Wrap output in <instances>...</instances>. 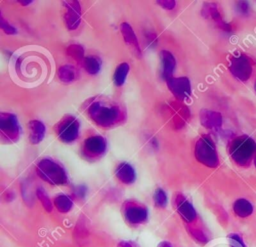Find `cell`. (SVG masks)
Listing matches in <instances>:
<instances>
[{"label":"cell","instance_id":"cell-12","mask_svg":"<svg viewBox=\"0 0 256 247\" xmlns=\"http://www.w3.org/2000/svg\"><path fill=\"white\" fill-rule=\"evenodd\" d=\"M166 83L168 89L178 101L183 102L190 98L192 87L187 77H173L166 81Z\"/></svg>","mask_w":256,"mask_h":247},{"label":"cell","instance_id":"cell-23","mask_svg":"<svg viewBox=\"0 0 256 247\" xmlns=\"http://www.w3.org/2000/svg\"><path fill=\"white\" fill-rule=\"evenodd\" d=\"M81 64H82L84 70L88 74L96 75L99 73V71L101 69L102 61L96 55H88V56H85V58Z\"/></svg>","mask_w":256,"mask_h":247},{"label":"cell","instance_id":"cell-17","mask_svg":"<svg viewBox=\"0 0 256 247\" xmlns=\"http://www.w3.org/2000/svg\"><path fill=\"white\" fill-rule=\"evenodd\" d=\"M120 31L125 43L132 49V51L139 57L142 56V50L138 41V38L132 28V26L127 23L123 22L120 24Z\"/></svg>","mask_w":256,"mask_h":247},{"label":"cell","instance_id":"cell-13","mask_svg":"<svg viewBox=\"0 0 256 247\" xmlns=\"http://www.w3.org/2000/svg\"><path fill=\"white\" fill-rule=\"evenodd\" d=\"M174 205L178 214L186 223H192L197 219V212L194 206L183 194L178 193L175 195Z\"/></svg>","mask_w":256,"mask_h":247},{"label":"cell","instance_id":"cell-19","mask_svg":"<svg viewBox=\"0 0 256 247\" xmlns=\"http://www.w3.org/2000/svg\"><path fill=\"white\" fill-rule=\"evenodd\" d=\"M115 175L120 182L126 185H130L136 180L135 169L127 162H122L116 167Z\"/></svg>","mask_w":256,"mask_h":247},{"label":"cell","instance_id":"cell-3","mask_svg":"<svg viewBox=\"0 0 256 247\" xmlns=\"http://www.w3.org/2000/svg\"><path fill=\"white\" fill-rule=\"evenodd\" d=\"M229 154L239 166L246 167L250 164L256 152V142L248 135L235 137L229 144Z\"/></svg>","mask_w":256,"mask_h":247},{"label":"cell","instance_id":"cell-29","mask_svg":"<svg viewBox=\"0 0 256 247\" xmlns=\"http://www.w3.org/2000/svg\"><path fill=\"white\" fill-rule=\"evenodd\" d=\"M153 199H154V203L157 207L159 208H165L167 205V195L166 192L162 189V188H157L156 191L154 192L153 195Z\"/></svg>","mask_w":256,"mask_h":247},{"label":"cell","instance_id":"cell-7","mask_svg":"<svg viewBox=\"0 0 256 247\" xmlns=\"http://www.w3.org/2000/svg\"><path fill=\"white\" fill-rule=\"evenodd\" d=\"M21 128L17 117L8 112L0 114V133L2 139L9 143L16 142L19 139Z\"/></svg>","mask_w":256,"mask_h":247},{"label":"cell","instance_id":"cell-8","mask_svg":"<svg viewBox=\"0 0 256 247\" xmlns=\"http://www.w3.org/2000/svg\"><path fill=\"white\" fill-rule=\"evenodd\" d=\"M107 149V141L101 135L87 137L82 146V154L89 160H95L103 156Z\"/></svg>","mask_w":256,"mask_h":247},{"label":"cell","instance_id":"cell-5","mask_svg":"<svg viewBox=\"0 0 256 247\" xmlns=\"http://www.w3.org/2000/svg\"><path fill=\"white\" fill-rule=\"evenodd\" d=\"M194 155L198 162L209 168H215L219 165L216 146L210 135L204 134L199 137L195 144Z\"/></svg>","mask_w":256,"mask_h":247},{"label":"cell","instance_id":"cell-38","mask_svg":"<svg viewBox=\"0 0 256 247\" xmlns=\"http://www.w3.org/2000/svg\"><path fill=\"white\" fill-rule=\"evenodd\" d=\"M158 247H172V245L168 241H162L158 244Z\"/></svg>","mask_w":256,"mask_h":247},{"label":"cell","instance_id":"cell-41","mask_svg":"<svg viewBox=\"0 0 256 247\" xmlns=\"http://www.w3.org/2000/svg\"><path fill=\"white\" fill-rule=\"evenodd\" d=\"M255 91H256V82H255Z\"/></svg>","mask_w":256,"mask_h":247},{"label":"cell","instance_id":"cell-22","mask_svg":"<svg viewBox=\"0 0 256 247\" xmlns=\"http://www.w3.org/2000/svg\"><path fill=\"white\" fill-rule=\"evenodd\" d=\"M253 205L250 201L244 198L237 199L233 204L234 213L240 218H246L253 213Z\"/></svg>","mask_w":256,"mask_h":247},{"label":"cell","instance_id":"cell-28","mask_svg":"<svg viewBox=\"0 0 256 247\" xmlns=\"http://www.w3.org/2000/svg\"><path fill=\"white\" fill-rule=\"evenodd\" d=\"M74 234H75V238L79 241V243H83L84 240H86L89 235V231L86 226V223L83 221H79L78 224L76 225Z\"/></svg>","mask_w":256,"mask_h":247},{"label":"cell","instance_id":"cell-14","mask_svg":"<svg viewBox=\"0 0 256 247\" xmlns=\"http://www.w3.org/2000/svg\"><path fill=\"white\" fill-rule=\"evenodd\" d=\"M66 8L64 20L70 30H75L81 23V5L78 1H65L63 3Z\"/></svg>","mask_w":256,"mask_h":247},{"label":"cell","instance_id":"cell-21","mask_svg":"<svg viewBox=\"0 0 256 247\" xmlns=\"http://www.w3.org/2000/svg\"><path fill=\"white\" fill-rule=\"evenodd\" d=\"M78 75H79V73H78L77 68L70 64L62 65L57 70V76H58L59 80L65 84L74 82L78 78Z\"/></svg>","mask_w":256,"mask_h":247},{"label":"cell","instance_id":"cell-39","mask_svg":"<svg viewBox=\"0 0 256 247\" xmlns=\"http://www.w3.org/2000/svg\"><path fill=\"white\" fill-rule=\"evenodd\" d=\"M22 5H28V4H31L33 1H31V0H29V1H19Z\"/></svg>","mask_w":256,"mask_h":247},{"label":"cell","instance_id":"cell-10","mask_svg":"<svg viewBox=\"0 0 256 247\" xmlns=\"http://www.w3.org/2000/svg\"><path fill=\"white\" fill-rule=\"evenodd\" d=\"M167 115L175 129H181L185 126L190 116V111L185 104L180 101L167 104Z\"/></svg>","mask_w":256,"mask_h":247},{"label":"cell","instance_id":"cell-16","mask_svg":"<svg viewBox=\"0 0 256 247\" xmlns=\"http://www.w3.org/2000/svg\"><path fill=\"white\" fill-rule=\"evenodd\" d=\"M200 123L209 130L218 131L222 127L223 118L221 113L209 109H202L199 113Z\"/></svg>","mask_w":256,"mask_h":247},{"label":"cell","instance_id":"cell-25","mask_svg":"<svg viewBox=\"0 0 256 247\" xmlns=\"http://www.w3.org/2000/svg\"><path fill=\"white\" fill-rule=\"evenodd\" d=\"M129 70H130V65L126 62L120 63L116 67L115 72H114V77H113L115 85L122 86L125 83L126 78L128 76V73H129Z\"/></svg>","mask_w":256,"mask_h":247},{"label":"cell","instance_id":"cell-36","mask_svg":"<svg viewBox=\"0 0 256 247\" xmlns=\"http://www.w3.org/2000/svg\"><path fill=\"white\" fill-rule=\"evenodd\" d=\"M237 9L239 13H241L242 15H246L249 12L248 3L246 1H239L237 3Z\"/></svg>","mask_w":256,"mask_h":247},{"label":"cell","instance_id":"cell-33","mask_svg":"<svg viewBox=\"0 0 256 247\" xmlns=\"http://www.w3.org/2000/svg\"><path fill=\"white\" fill-rule=\"evenodd\" d=\"M157 4L166 10H172L176 7V1L173 0H161L157 1Z\"/></svg>","mask_w":256,"mask_h":247},{"label":"cell","instance_id":"cell-32","mask_svg":"<svg viewBox=\"0 0 256 247\" xmlns=\"http://www.w3.org/2000/svg\"><path fill=\"white\" fill-rule=\"evenodd\" d=\"M0 27L7 35H13L17 32L16 28L13 25H11L2 15L0 16Z\"/></svg>","mask_w":256,"mask_h":247},{"label":"cell","instance_id":"cell-4","mask_svg":"<svg viewBox=\"0 0 256 247\" xmlns=\"http://www.w3.org/2000/svg\"><path fill=\"white\" fill-rule=\"evenodd\" d=\"M37 175L51 185H64L68 181L64 167L51 158H43L36 165Z\"/></svg>","mask_w":256,"mask_h":247},{"label":"cell","instance_id":"cell-9","mask_svg":"<svg viewBox=\"0 0 256 247\" xmlns=\"http://www.w3.org/2000/svg\"><path fill=\"white\" fill-rule=\"evenodd\" d=\"M229 70L236 79L246 82L252 74V64L246 55L240 54L230 58Z\"/></svg>","mask_w":256,"mask_h":247},{"label":"cell","instance_id":"cell-2","mask_svg":"<svg viewBox=\"0 0 256 247\" xmlns=\"http://www.w3.org/2000/svg\"><path fill=\"white\" fill-rule=\"evenodd\" d=\"M13 74L21 81L35 82L46 74L45 60L37 53L28 51L17 54L12 64Z\"/></svg>","mask_w":256,"mask_h":247},{"label":"cell","instance_id":"cell-6","mask_svg":"<svg viewBox=\"0 0 256 247\" xmlns=\"http://www.w3.org/2000/svg\"><path fill=\"white\" fill-rule=\"evenodd\" d=\"M55 132L61 141L65 143L73 142L79 136L80 122L75 116L66 115L56 125Z\"/></svg>","mask_w":256,"mask_h":247},{"label":"cell","instance_id":"cell-18","mask_svg":"<svg viewBox=\"0 0 256 247\" xmlns=\"http://www.w3.org/2000/svg\"><path fill=\"white\" fill-rule=\"evenodd\" d=\"M161 64H162V71L161 75L165 81L173 78V73L176 68V60L173 54L168 50L161 51Z\"/></svg>","mask_w":256,"mask_h":247},{"label":"cell","instance_id":"cell-31","mask_svg":"<svg viewBox=\"0 0 256 247\" xmlns=\"http://www.w3.org/2000/svg\"><path fill=\"white\" fill-rule=\"evenodd\" d=\"M228 241L231 247H246L242 237L237 233H231L228 235Z\"/></svg>","mask_w":256,"mask_h":247},{"label":"cell","instance_id":"cell-11","mask_svg":"<svg viewBox=\"0 0 256 247\" xmlns=\"http://www.w3.org/2000/svg\"><path fill=\"white\" fill-rule=\"evenodd\" d=\"M123 213L126 221L132 225L142 224L148 218L147 208L136 201H126L123 206Z\"/></svg>","mask_w":256,"mask_h":247},{"label":"cell","instance_id":"cell-15","mask_svg":"<svg viewBox=\"0 0 256 247\" xmlns=\"http://www.w3.org/2000/svg\"><path fill=\"white\" fill-rule=\"evenodd\" d=\"M202 16L204 18L212 19L217 27L225 32H230L232 29L231 25L223 20L218 5L215 3H206L202 8Z\"/></svg>","mask_w":256,"mask_h":247},{"label":"cell","instance_id":"cell-20","mask_svg":"<svg viewBox=\"0 0 256 247\" xmlns=\"http://www.w3.org/2000/svg\"><path fill=\"white\" fill-rule=\"evenodd\" d=\"M29 141L32 144H39L45 137L46 127L40 120H31L28 123Z\"/></svg>","mask_w":256,"mask_h":247},{"label":"cell","instance_id":"cell-26","mask_svg":"<svg viewBox=\"0 0 256 247\" xmlns=\"http://www.w3.org/2000/svg\"><path fill=\"white\" fill-rule=\"evenodd\" d=\"M66 54L71 59L78 63H82L85 56H84V48L79 44H71L66 49Z\"/></svg>","mask_w":256,"mask_h":247},{"label":"cell","instance_id":"cell-37","mask_svg":"<svg viewBox=\"0 0 256 247\" xmlns=\"http://www.w3.org/2000/svg\"><path fill=\"white\" fill-rule=\"evenodd\" d=\"M117 247H134L132 243L128 242V241H120L117 244Z\"/></svg>","mask_w":256,"mask_h":247},{"label":"cell","instance_id":"cell-34","mask_svg":"<svg viewBox=\"0 0 256 247\" xmlns=\"http://www.w3.org/2000/svg\"><path fill=\"white\" fill-rule=\"evenodd\" d=\"M86 193H87V188L84 186V185H79L77 186L75 189H74V192H73V195L77 198H84L86 196Z\"/></svg>","mask_w":256,"mask_h":247},{"label":"cell","instance_id":"cell-30","mask_svg":"<svg viewBox=\"0 0 256 247\" xmlns=\"http://www.w3.org/2000/svg\"><path fill=\"white\" fill-rule=\"evenodd\" d=\"M188 231L190 233V235L196 239L198 242L200 243H207L208 242V237L207 235L204 233L203 230H201L200 228H196V227H189Z\"/></svg>","mask_w":256,"mask_h":247},{"label":"cell","instance_id":"cell-24","mask_svg":"<svg viewBox=\"0 0 256 247\" xmlns=\"http://www.w3.org/2000/svg\"><path fill=\"white\" fill-rule=\"evenodd\" d=\"M53 205L60 213H68L73 208V201L66 194H58L53 199Z\"/></svg>","mask_w":256,"mask_h":247},{"label":"cell","instance_id":"cell-35","mask_svg":"<svg viewBox=\"0 0 256 247\" xmlns=\"http://www.w3.org/2000/svg\"><path fill=\"white\" fill-rule=\"evenodd\" d=\"M145 37H146L147 45H149L150 47H153L154 45H156V43H157V36L155 35V33L147 32L145 34Z\"/></svg>","mask_w":256,"mask_h":247},{"label":"cell","instance_id":"cell-40","mask_svg":"<svg viewBox=\"0 0 256 247\" xmlns=\"http://www.w3.org/2000/svg\"><path fill=\"white\" fill-rule=\"evenodd\" d=\"M254 165H255V167H256V156L254 157Z\"/></svg>","mask_w":256,"mask_h":247},{"label":"cell","instance_id":"cell-1","mask_svg":"<svg viewBox=\"0 0 256 247\" xmlns=\"http://www.w3.org/2000/svg\"><path fill=\"white\" fill-rule=\"evenodd\" d=\"M89 118L101 127H112L126 118V112L122 106L105 97H94L87 101L85 106Z\"/></svg>","mask_w":256,"mask_h":247},{"label":"cell","instance_id":"cell-27","mask_svg":"<svg viewBox=\"0 0 256 247\" xmlns=\"http://www.w3.org/2000/svg\"><path fill=\"white\" fill-rule=\"evenodd\" d=\"M38 200L41 202L43 208L45 209V211L47 212H51L53 210V202L51 201V199L49 198L47 192L42 188V187H38L36 189V192H35Z\"/></svg>","mask_w":256,"mask_h":247}]
</instances>
